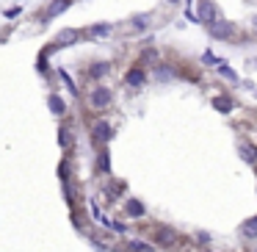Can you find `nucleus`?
<instances>
[{
    "instance_id": "obj_10",
    "label": "nucleus",
    "mask_w": 257,
    "mask_h": 252,
    "mask_svg": "<svg viewBox=\"0 0 257 252\" xmlns=\"http://www.w3.org/2000/svg\"><path fill=\"white\" fill-rule=\"evenodd\" d=\"M155 235H158V238H155L158 244H166V246H169V244H174V238H177V235H174L172 230H166V227H161Z\"/></svg>"
},
{
    "instance_id": "obj_15",
    "label": "nucleus",
    "mask_w": 257,
    "mask_h": 252,
    "mask_svg": "<svg viewBox=\"0 0 257 252\" xmlns=\"http://www.w3.org/2000/svg\"><path fill=\"white\" fill-rule=\"evenodd\" d=\"M108 69H111V64H94V67L89 69V75L91 78H100V75H105Z\"/></svg>"
},
{
    "instance_id": "obj_6",
    "label": "nucleus",
    "mask_w": 257,
    "mask_h": 252,
    "mask_svg": "<svg viewBox=\"0 0 257 252\" xmlns=\"http://www.w3.org/2000/svg\"><path fill=\"white\" fill-rule=\"evenodd\" d=\"M111 25L108 23H97V25H89V36L91 39H108V36H111Z\"/></svg>"
},
{
    "instance_id": "obj_17",
    "label": "nucleus",
    "mask_w": 257,
    "mask_h": 252,
    "mask_svg": "<svg viewBox=\"0 0 257 252\" xmlns=\"http://www.w3.org/2000/svg\"><path fill=\"white\" fill-rule=\"evenodd\" d=\"M216 61H218V58L213 56L210 50H205V53H202V64H216Z\"/></svg>"
},
{
    "instance_id": "obj_2",
    "label": "nucleus",
    "mask_w": 257,
    "mask_h": 252,
    "mask_svg": "<svg viewBox=\"0 0 257 252\" xmlns=\"http://www.w3.org/2000/svg\"><path fill=\"white\" fill-rule=\"evenodd\" d=\"M196 23H213V20L218 17V9H216V3H213V0H199V3H196Z\"/></svg>"
},
{
    "instance_id": "obj_18",
    "label": "nucleus",
    "mask_w": 257,
    "mask_h": 252,
    "mask_svg": "<svg viewBox=\"0 0 257 252\" xmlns=\"http://www.w3.org/2000/svg\"><path fill=\"white\" fill-rule=\"evenodd\" d=\"M218 72H221V75H224V78H227V80H235V78H238V75H235V72H232V69H229V67H218Z\"/></svg>"
},
{
    "instance_id": "obj_22",
    "label": "nucleus",
    "mask_w": 257,
    "mask_h": 252,
    "mask_svg": "<svg viewBox=\"0 0 257 252\" xmlns=\"http://www.w3.org/2000/svg\"><path fill=\"white\" fill-rule=\"evenodd\" d=\"M166 3H180V0H166Z\"/></svg>"
},
{
    "instance_id": "obj_16",
    "label": "nucleus",
    "mask_w": 257,
    "mask_h": 252,
    "mask_svg": "<svg viewBox=\"0 0 257 252\" xmlns=\"http://www.w3.org/2000/svg\"><path fill=\"white\" fill-rule=\"evenodd\" d=\"M50 108H53V114H64V100L58 95H50Z\"/></svg>"
},
{
    "instance_id": "obj_14",
    "label": "nucleus",
    "mask_w": 257,
    "mask_h": 252,
    "mask_svg": "<svg viewBox=\"0 0 257 252\" xmlns=\"http://www.w3.org/2000/svg\"><path fill=\"white\" fill-rule=\"evenodd\" d=\"M127 213H130V216H144V205L136 202V200H130L127 202Z\"/></svg>"
},
{
    "instance_id": "obj_13",
    "label": "nucleus",
    "mask_w": 257,
    "mask_h": 252,
    "mask_svg": "<svg viewBox=\"0 0 257 252\" xmlns=\"http://www.w3.org/2000/svg\"><path fill=\"white\" fill-rule=\"evenodd\" d=\"M213 106L218 108V111H232V100H229V97H216V100H213Z\"/></svg>"
},
{
    "instance_id": "obj_12",
    "label": "nucleus",
    "mask_w": 257,
    "mask_h": 252,
    "mask_svg": "<svg viewBox=\"0 0 257 252\" xmlns=\"http://www.w3.org/2000/svg\"><path fill=\"white\" fill-rule=\"evenodd\" d=\"M240 158H243L246 163H254L257 161V150L251 144H243V147H240Z\"/></svg>"
},
{
    "instance_id": "obj_7",
    "label": "nucleus",
    "mask_w": 257,
    "mask_h": 252,
    "mask_svg": "<svg viewBox=\"0 0 257 252\" xmlns=\"http://www.w3.org/2000/svg\"><path fill=\"white\" fill-rule=\"evenodd\" d=\"M72 42H78V31H61V34H58V42L53 47H64V45H72Z\"/></svg>"
},
{
    "instance_id": "obj_20",
    "label": "nucleus",
    "mask_w": 257,
    "mask_h": 252,
    "mask_svg": "<svg viewBox=\"0 0 257 252\" xmlns=\"http://www.w3.org/2000/svg\"><path fill=\"white\" fill-rule=\"evenodd\" d=\"M127 249L130 252H150V246H147V244H130Z\"/></svg>"
},
{
    "instance_id": "obj_8",
    "label": "nucleus",
    "mask_w": 257,
    "mask_h": 252,
    "mask_svg": "<svg viewBox=\"0 0 257 252\" xmlns=\"http://www.w3.org/2000/svg\"><path fill=\"white\" fill-rule=\"evenodd\" d=\"M174 75H177V72H174L172 67H158L155 69V83H166V80H172Z\"/></svg>"
},
{
    "instance_id": "obj_3",
    "label": "nucleus",
    "mask_w": 257,
    "mask_h": 252,
    "mask_svg": "<svg viewBox=\"0 0 257 252\" xmlns=\"http://www.w3.org/2000/svg\"><path fill=\"white\" fill-rule=\"evenodd\" d=\"M69 6H72V0H53L50 6H47L45 12H42V20H45V23H50L53 17H58L61 12H67Z\"/></svg>"
},
{
    "instance_id": "obj_19",
    "label": "nucleus",
    "mask_w": 257,
    "mask_h": 252,
    "mask_svg": "<svg viewBox=\"0 0 257 252\" xmlns=\"http://www.w3.org/2000/svg\"><path fill=\"white\" fill-rule=\"evenodd\" d=\"M97 169H100V172H108V155H105V152H102L100 161H97Z\"/></svg>"
},
{
    "instance_id": "obj_24",
    "label": "nucleus",
    "mask_w": 257,
    "mask_h": 252,
    "mask_svg": "<svg viewBox=\"0 0 257 252\" xmlns=\"http://www.w3.org/2000/svg\"><path fill=\"white\" fill-rule=\"evenodd\" d=\"M254 252H257V249H254Z\"/></svg>"
},
{
    "instance_id": "obj_23",
    "label": "nucleus",
    "mask_w": 257,
    "mask_h": 252,
    "mask_svg": "<svg viewBox=\"0 0 257 252\" xmlns=\"http://www.w3.org/2000/svg\"><path fill=\"white\" fill-rule=\"evenodd\" d=\"M254 31H257V17H254Z\"/></svg>"
},
{
    "instance_id": "obj_21",
    "label": "nucleus",
    "mask_w": 257,
    "mask_h": 252,
    "mask_svg": "<svg viewBox=\"0 0 257 252\" xmlns=\"http://www.w3.org/2000/svg\"><path fill=\"white\" fill-rule=\"evenodd\" d=\"M20 12H23V9H20V6H17V9H9V12H6V17H9V20H14V17H17Z\"/></svg>"
},
{
    "instance_id": "obj_5",
    "label": "nucleus",
    "mask_w": 257,
    "mask_h": 252,
    "mask_svg": "<svg viewBox=\"0 0 257 252\" xmlns=\"http://www.w3.org/2000/svg\"><path fill=\"white\" fill-rule=\"evenodd\" d=\"M91 136H94V141L105 144V141L111 139V125H108V122H97L94 128H91Z\"/></svg>"
},
{
    "instance_id": "obj_9",
    "label": "nucleus",
    "mask_w": 257,
    "mask_h": 252,
    "mask_svg": "<svg viewBox=\"0 0 257 252\" xmlns=\"http://www.w3.org/2000/svg\"><path fill=\"white\" fill-rule=\"evenodd\" d=\"M124 83L127 86H141L144 83V69H130L127 78H124Z\"/></svg>"
},
{
    "instance_id": "obj_11",
    "label": "nucleus",
    "mask_w": 257,
    "mask_h": 252,
    "mask_svg": "<svg viewBox=\"0 0 257 252\" xmlns=\"http://www.w3.org/2000/svg\"><path fill=\"white\" fill-rule=\"evenodd\" d=\"M243 238H257V216L243 222Z\"/></svg>"
},
{
    "instance_id": "obj_1",
    "label": "nucleus",
    "mask_w": 257,
    "mask_h": 252,
    "mask_svg": "<svg viewBox=\"0 0 257 252\" xmlns=\"http://www.w3.org/2000/svg\"><path fill=\"white\" fill-rule=\"evenodd\" d=\"M207 31H210L213 39H227V42H235V25L224 17H216L213 23H207Z\"/></svg>"
},
{
    "instance_id": "obj_4",
    "label": "nucleus",
    "mask_w": 257,
    "mask_h": 252,
    "mask_svg": "<svg viewBox=\"0 0 257 252\" xmlns=\"http://www.w3.org/2000/svg\"><path fill=\"white\" fill-rule=\"evenodd\" d=\"M89 103H91L94 108H105V106H111V89H105V86H97V89L89 95Z\"/></svg>"
}]
</instances>
